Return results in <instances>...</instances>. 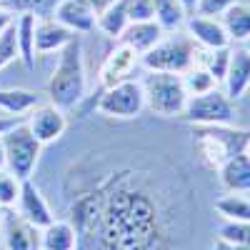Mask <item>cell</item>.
I'll return each instance as SVG.
<instances>
[{
  "label": "cell",
  "mask_w": 250,
  "mask_h": 250,
  "mask_svg": "<svg viewBox=\"0 0 250 250\" xmlns=\"http://www.w3.org/2000/svg\"><path fill=\"white\" fill-rule=\"evenodd\" d=\"M130 25V20H128V8H125V0H113V3L108 8H103L95 18V28L103 33V35H108L113 40H118L123 35V30Z\"/></svg>",
  "instance_id": "cell-21"
},
{
  "label": "cell",
  "mask_w": 250,
  "mask_h": 250,
  "mask_svg": "<svg viewBox=\"0 0 250 250\" xmlns=\"http://www.w3.org/2000/svg\"><path fill=\"white\" fill-rule=\"evenodd\" d=\"M130 23H143V20H155V10L150 0H125Z\"/></svg>",
  "instance_id": "cell-31"
},
{
  "label": "cell",
  "mask_w": 250,
  "mask_h": 250,
  "mask_svg": "<svg viewBox=\"0 0 250 250\" xmlns=\"http://www.w3.org/2000/svg\"><path fill=\"white\" fill-rule=\"evenodd\" d=\"M0 250H3V245H0Z\"/></svg>",
  "instance_id": "cell-41"
},
{
  "label": "cell",
  "mask_w": 250,
  "mask_h": 250,
  "mask_svg": "<svg viewBox=\"0 0 250 250\" xmlns=\"http://www.w3.org/2000/svg\"><path fill=\"white\" fill-rule=\"evenodd\" d=\"M73 35H78V33H70L65 25H60L53 15L50 18H38V23H35V50L38 53L58 50L60 53L73 40Z\"/></svg>",
  "instance_id": "cell-16"
},
{
  "label": "cell",
  "mask_w": 250,
  "mask_h": 250,
  "mask_svg": "<svg viewBox=\"0 0 250 250\" xmlns=\"http://www.w3.org/2000/svg\"><path fill=\"white\" fill-rule=\"evenodd\" d=\"M18 35H15V20L0 33V70L10 65L13 60H18Z\"/></svg>",
  "instance_id": "cell-29"
},
{
  "label": "cell",
  "mask_w": 250,
  "mask_h": 250,
  "mask_svg": "<svg viewBox=\"0 0 250 250\" xmlns=\"http://www.w3.org/2000/svg\"><path fill=\"white\" fill-rule=\"evenodd\" d=\"M3 225V250H43L40 228L28 223L23 215H5Z\"/></svg>",
  "instance_id": "cell-12"
},
{
  "label": "cell",
  "mask_w": 250,
  "mask_h": 250,
  "mask_svg": "<svg viewBox=\"0 0 250 250\" xmlns=\"http://www.w3.org/2000/svg\"><path fill=\"white\" fill-rule=\"evenodd\" d=\"M180 5H183V10H185L188 18L198 13V0H180Z\"/></svg>",
  "instance_id": "cell-34"
},
{
  "label": "cell",
  "mask_w": 250,
  "mask_h": 250,
  "mask_svg": "<svg viewBox=\"0 0 250 250\" xmlns=\"http://www.w3.org/2000/svg\"><path fill=\"white\" fill-rule=\"evenodd\" d=\"M35 23L38 18L30 13L18 15L15 20V35H18V55L25 68H35Z\"/></svg>",
  "instance_id": "cell-22"
},
{
  "label": "cell",
  "mask_w": 250,
  "mask_h": 250,
  "mask_svg": "<svg viewBox=\"0 0 250 250\" xmlns=\"http://www.w3.org/2000/svg\"><path fill=\"white\" fill-rule=\"evenodd\" d=\"M203 62H205L203 68L215 78V83H223L225 70H228V62H230V45H228V48H215V50H210Z\"/></svg>",
  "instance_id": "cell-28"
},
{
  "label": "cell",
  "mask_w": 250,
  "mask_h": 250,
  "mask_svg": "<svg viewBox=\"0 0 250 250\" xmlns=\"http://www.w3.org/2000/svg\"><path fill=\"white\" fill-rule=\"evenodd\" d=\"M235 250H250V245H235Z\"/></svg>",
  "instance_id": "cell-38"
},
{
  "label": "cell",
  "mask_w": 250,
  "mask_h": 250,
  "mask_svg": "<svg viewBox=\"0 0 250 250\" xmlns=\"http://www.w3.org/2000/svg\"><path fill=\"white\" fill-rule=\"evenodd\" d=\"M18 210L28 223H33L35 228L43 230L45 225H50L55 218L50 213V208L45 203V198L40 195L38 185L28 178V180H20V195H18Z\"/></svg>",
  "instance_id": "cell-14"
},
{
  "label": "cell",
  "mask_w": 250,
  "mask_h": 250,
  "mask_svg": "<svg viewBox=\"0 0 250 250\" xmlns=\"http://www.w3.org/2000/svg\"><path fill=\"white\" fill-rule=\"evenodd\" d=\"M183 83H185L188 95H200V93H208V90L218 88L215 78H213L210 73H208L203 65H195V68L188 70V73L183 75Z\"/></svg>",
  "instance_id": "cell-26"
},
{
  "label": "cell",
  "mask_w": 250,
  "mask_h": 250,
  "mask_svg": "<svg viewBox=\"0 0 250 250\" xmlns=\"http://www.w3.org/2000/svg\"><path fill=\"white\" fill-rule=\"evenodd\" d=\"M188 35H190L195 43L205 50H215V48H228L230 45V38H228L220 18H210V15H190L185 20Z\"/></svg>",
  "instance_id": "cell-13"
},
{
  "label": "cell",
  "mask_w": 250,
  "mask_h": 250,
  "mask_svg": "<svg viewBox=\"0 0 250 250\" xmlns=\"http://www.w3.org/2000/svg\"><path fill=\"white\" fill-rule=\"evenodd\" d=\"M28 130L35 135V140H40L43 145L55 143L68 128V118L65 110L55 108L53 103H45V105H35L30 110V115L25 118Z\"/></svg>",
  "instance_id": "cell-9"
},
{
  "label": "cell",
  "mask_w": 250,
  "mask_h": 250,
  "mask_svg": "<svg viewBox=\"0 0 250 250\" xmlns=\"http://www.w3.org/2000/svg\"><path fill=\"white\" fill-rule=\"evenodd\" d=\"M220 23H223L228 38H230V43L233 40L235 43H245L250 38V5L238 0V3H233L220 15Z\"/></svg>",
  "instance_id": "cell-20"
},
{
  "label": "cell",
  "mask_w": 250,
  "mask_h": 250,
  "mask_svg": "<svg viewBox=\"0 0 250 250\" xmlns=\"http://www.w3.org/2000/svg\"><path fill=\"white\" fill-rule=\"evenodd\" d=\"M23 118H15V115H0V135H3L5 130H10L13 125H18Z\"/></svg>",
  "instance_id": "cell-33"
},
{
  "label": "cell",
  "mask_w": 250,
  "mask_h": 250,
  "mask_svg": "<svg viewBox=\"0 0 250 250\" xmlns=\"http://www.w3.org/2000/svg\"><path fill=\"white\" fill-rule=\"evenodd\" d=\"M88 3H90V5L95 8V13H100L103 8H108V5L113 3V0H88Z\"/></svg>",
  "instance_id": "cell-35"
},
{
  "label": "cell",
  "mask_w": 250,
  "mask_h": 250,
  "mask_svg": "<svg viewBox=\"0 0 250 250\" xmlns=\"http://www.w3.org/2000/svg\"><path fill=\"white\" fill-rule=\"evenodd\" d=\"M163 38H165V30L155 23V20H143V23H130L128 28L123 30V35L118 40L123 45L133 48L138 55H143V53H148L153 45H158Z\"/></svg>",
  "instance_id": "cell-18"
},
{
  "label": "cell",
  "mask_w": 250,
  "mask_h": 250,
  "mask_svg": "<svg viewBox=\"0 0 250 250\" xmlns=\"http://www.w3.org/2000/svg\"><path fill=\"white\" fill-rule=\"evenodd\" d=\"M140 85L145 95V108H150L160 118H180L185 103H188L183 75L148 70V75L140 80Z\"/></svg>",
  "instance_id": "cell-5"
},
{
  "label": "cell",
  "mask_w": 250,
  "mask_h": 250,
  "mask_svg": "<svg viewBox=\"0 0 250 250\" xmlns=\"http://www.w3.org/2000/svg\"><path fill=\"white\" fill-rule=\"evenodd\" d=\"M248 153H250V145H248Z\"/></svg>",
  "instance_id": "cell-40"
},
{
  "label": "cell",
  "mask_w": 250,
  "mask_h": 250,
  "mask_svg": "<svg viewBox=\"0 0 250 250\" xmlns=\"http://www.w3.org/2000/svg\"><path fill=\"white\" fill-rule=\"evenodd\" d=\"M220 183L228 193H250V153H238L218 168Z\"/></svg>",
  "instance_id": "cell-17"
},
{
  "label": "cell",
  "mask_w": 250,
  "mask_h": 250,
  "mask_svg": "<svg viewBox=\"0 0 250 250\" xmlns=\"http://www.w3.org/2000/svg\"><path fill=\"white\" fill-rule=\"evenodd\" d=\"M40 243H43V250H75L78 233L70 220H53L40 230Z\"/></svg>",
  "instance_id": "cell-19"
},
{
  "label": "cell",
  "mask_w": 250,
  "mask_h": 250,
  "mask_svg": "<svg viewBox=\"0 0 250 250\" xmlns=\"http://www.w3.org/2000/svg\"><path fill=\"white\" fill-rule=\"evenodd\" d=\"M198 43L180 30H173V35L163 38L158 45H153L148 53L140 55V65L145 70H160V73H178L185 75L190 68L198 65Z\"/></svg>",
  "instance_id": "cell-4"
},
{
  "label": "cell",
  "mask_w": 250,
  "mask_h": 250,
  "mask_svg": "<svg viewBox=\"0 0 250 250\" xmlns=\"http://www.w3.org/2000/svg\"><path fill=\"white\" fill-rule=\"evenodd\" d=\"M80 238L100 250H175V218L150 173L110 168L88 173L70 195V215Z\"/></svg>",
  "instance_id": "cell-1"
},
{
  "label": "cell",
  "mask_w": 250,
  "mask_h": 250,
  "mask_svg": "<svg viewBox=\"0 0 250 250\" xmlns=\"http://www.w3.org/2000/svg\"><path fill=\"white\" fill-rule=\"evenodd\" d=\"M250 88V53L245 48L230 50V62L223 78V93L230 100H240Z\"/></svg>",
  "instance_id": "cell-15"
},
{
  "label": "cell",
  "mask_w": 250,
  "mask_h": 250,
  "mask_svg": "<svg viewBox=\"0 0 250 250\" xmlns=\"http://www.w3.org/2000/svg\"><path fill=\"white\" fill-rule=\"evenodd\" d=\"M140 65V55L128 48V45H118L108 58L105 62H103V68H100V88L105 90V88H113L115 83H123V80H128L133 75V70Z\"/></svg>",
  "instance_id": "cell-10"
},
{
  "label": "cell",
  "mask_w": 250,
  "mask_h": 250,
  "mask_svg": "<svg viewBox=\"0 0 250 250\" xmlns=\"http://www.w3.org/2000/svg\"><path fill=\"white\" fill-rule=\"evenodd\" d=\"M150 3H153V10H155V23L165 33L180 30L185 25L188 15L180 5V0H150Z\"/></svg>",
  "instance_id": "cell-24"
},
{
  "label": "cell",
  "mask_w": 250,
  "mask_h": 250,
  "mask_svg": "<svg viewBox=\"0 0 250 250\" xmlns=\"http://www.w3.org/2000/svg\"><path fill=\"white\" fill-rule=\"evenodd\" d=\"M238 115L235 100H230L220 88H213L200 95H188V103L180 113V120L190 125H215V123H233Z\"/></svg>",
  "instance_id": "cell-7"
},
{
  "label": "cell",
  "mask_w": 250,
  "mask_h": 250,
  "mask_svg": "<svg viewBox=\"0 0 250 250\" xmlns=\"http://www.w3.org/2000/svg\"><path fill=\"white\" fill-rule=\"evenodd\" d=\"M213 250H235V245H230L228 240L218 238V240H215V245H213Z\"/></svg>",
  "instance_id": "cell-36"
},
{
  "label": "cell",
  "mask_w": 250,
  "mask_h": 250,
  "mask_svg": "<svg viewBox=\"0 0 250 250\" xmlns=\"http://www.w3.org/2000/svg\"><path fill=\"white\" fill-rule=\"evenodd\" d=\"M250 145V130L233 128L230 123L223 125H193V148L198 160L208 170H218L225 160L238 153H245Z\"/></svg>",
  "instance_id": "cell-3"
},
{
  "label": "cell",
  "mask_w": 250,
  "mask_h": 250,
  "mask_svg": "<svg viewBox=\"0 0 250 250\" xmlns=\"http://www.w3.org/2000/svg\"><path fill=\"white\" fill-rule=\"evenodd\" d=\"M215 210L223 220H250V200L240 193H228L215 200Z\"/></svg>",
  "instance_id": "cell-25"
},
{
  "label": "cell",
  "mask_w": 250,
  "mask_h": 250,
  "mask_svg": "<svg viewBox=\"0 0 250 250\" xmlns=\"http://www.w3.org/2000/svg\"><path fill=\"white\" fill-rule=\"evenodd\" d=\"M88 78H85V60H83V43L80 35L60 50V60L48 80V100L60 110H73L85 98Z\"/></svg>",
  "instance_id": "cell-2"
},
{
  "label": "cell",
  "mask_w": 250,
  "mask_h": 250,
  "mask_svg": "<svg viewBox=\"0 0 250 250\" xmlns=\"http://www.w3.org/2000/svg\"><path fill=\"white\" fill-rule=\"evenodd\" d=\"M20 195V180L10 170H0V208H13Z\"/></svg>",
  "instance_id": "cell-30"
},
{
  "label": "cell",
  "mask_w": 250,
  "mask_h": 250,
  "mask_svg": "<svg viewBox=\"0 0 250 250\" xmlns=\"http://www.w3.org/2000/svg\"><path fill=\"white\" fill-rule=\"evenodd\" d=\"M243 48H245V50H248V53H250V38H248V40H245V45H243Z\"/></svg>",
  "instance_id": "cell-39"
},
{
  "label": "cell",
  "mask_w": 250,
  "mask_h": 250,
  "mask_svg": "<svg viewBox=\"0 0 250 250\" xmlns=\"http://www.w3.org/2000/svg\"><path fill=\"white\" fill-rule=\"evenodd\" d=\"M218 238L230 245H250V220H225L218 230Z\"/></svg>",
  "instance_id": "cell-27"
},
{
  "label": "cell",
  "mask_w": 250,
  "mask_h": 250,
  "mask_svg": "<svg viewBox=\"0 0 250 250\" xmlns=\"http://www.w3.org/2000/svg\"><path fill=\"white\" fill-rule=\"evenodd\" d=\"M0 140H3V150H5V170H10L18 180H28L38 165L43 143L35 140L25 120H20L10 130H5L0 135Z\"/></svg>",
  "instance_id": "cell-6"
},
{
  "label": "cell",
  "mask_w": 250,
  "mask_h": 250,
  "mask_svg": "<svg viewBox=\"0 0 250 250\" xmlns=\"http://www.w3.org/2000/svg\"><path fill=\"white\" fill-rule=\"evenodd\" d=\"M35 105H40V98L33 90H23V88H10V90H0V110L23 118L25 113H30Z\"/></svg>",
  "instance_id": "cell-23"
},
{
  "label": "cell",
  "mask_w": 250,
  "mask_h": 250,
  "mask_svg": "<svg viewBox=\"0 0 250 250\" xmlns=\"http://www.w3.org/2000/svg\"><path fill=\"white\" fill-rule=\"evenodd\" d=\"M53 18L58 20L60 25H65L70 33L85 35L90 30H95V8L88 3V0H60L55 5Z\"/></svg>",
  "instance_id": "cell-11"
},
{
  "label": "cell",
  "mask_w": 250,
  "mask_h": 250,
  "mask_svg": "<svg viewBox=\"0 0 250 250\" xmlns=\"http://www.w3.org/2000/svg\"><path fill=\"white\" fill-rule=\"evenodd\" d=\"M5 168V150H3V140H0V170Z\"/></svg>",
  "instance_id": "cell-37"
},
{
  "label": "cell",
  "mask_w": 250,
  "mask_h": 250,
  "mask_svg": "<svg viewBox=\"0 0 250 250\" xmlns=\"http://www.w3.org/2000/svg\"><path fill=\"white\" fill-rule=\"evenodd\" d=\"M238 0H198V15H210V18H218L223 15L228 8Z\"/></svg>",
  "instance_id": "cell-32"
},
{
  "label": "cell",
  "mask_w": 250,
  "mask_h": 250,
  "mask_svg": "<svg viewBox=\"0 0 250 250\" xmlns=\"http://www.w3.org/2000/svg\"><path fill=\"white\" fill-rule=\"evenodd\" d=\"M145 108V95L140 80H123L113 88H105L98 98V110L108 118H135Z\"/></svg>",
  "instance_id": "cell-8"
}]
</instances>
